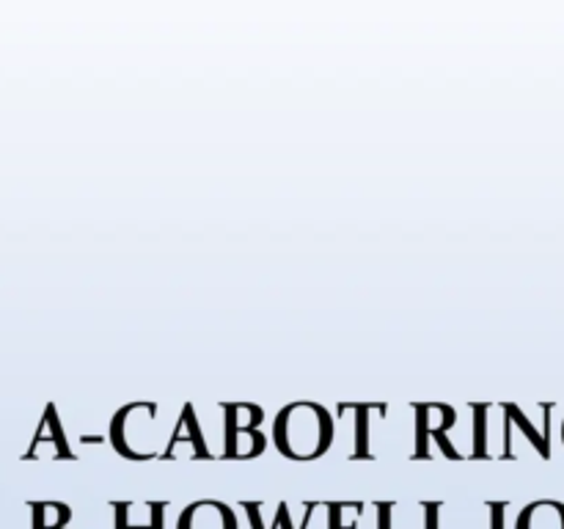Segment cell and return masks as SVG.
<instances>
[{"label": "cell", "instance_id": "1", "mask_svg": "<svg viewBox=\"0 0 564 529\" xmlns=\"http://www.w3.org/2000/svg\"><path fill=\"white\" fill-rule=\"evenodd\" d=\"M174 424H163L158 402H130L110 422V444L127 461H165Z\"/></svg>", "mask_w": 564, "mask_h": 529}, {"label": "cell", "instance_id": "2", "mask_svg": "<svg viewBox=\"0 0 564 529\" xmlns=\"http://www.w3.org/2000/svg\"><path fill=\"white\" fill-rule=\"evenodd\" d=\"M334 435V417L317 402H292L273 424L275 450L290 461H317L330 450Z\"/></svg>", "mask_w": 564, "mask_h": 529}, {"label": "cell", "instance_id": "3", "mask_svg": "<svg viewBox=\"0 0 564 529\" xmlns=\"http://www.w3.org/2000/svg\"><path fill=\"white\" fill-rule=\"evenodd\" d=\"M413 450L416 461H433V457H449V461H466L460 450L449 441V430L457 428V411L452 406H413Z\"/></svg>", "mask_w": 564, "mask_h": 529}, {"label": "cell", "instance_id": "4", "mask_svg": "<svg viewBox=\"0 0 564 529\" xmlns=\"http://www.w3.org/2000/svg\"><path fill=\"white\" fill-rule=\"evenodd\" d=\"M220 413H224V450L218 452V457L224 461H251L259 457L268 446L264 441L262 424L264 411L251 402H220Z\"/></svg>", "mask_w": 564, "mask_h": 529}, {"label": "cell", "instance_id": "5", "mask_svg": "<svg viewBox=\"0 0 564 529\" xmlns=\"http://www.w3.org/2000/svg\"><path fill=\"white\" fill-rule=\"evenodd\" d=\"M505 501H488L477 507L430 501L424 505L427 529H505Z\"/></svg>", "mask_w": 564, "mask_h": 529}, {"label": "cell", "instance_id": "6", "mask_svg": "<svg viewBox=\"0 0 564 529\" xmlns=\"http://www.w3.org/2000/svg\"><path fill=\"white\" fill-rule=\"evenodd\" d=\"M174 529H240L235 510L224 501L202 499L196 505H187L176 518Z\"/></svg>", "mask_w": 564, "mask_h": 529}, {"label": "cell", "instance_id": "7", "mask_svg": "<svg viewBox=\"0 0 564 529\" xmlns=\"http://www.w3.org/2000/svg\"><path fill=\"white\" fill-rule=\"evenodd\" d=\"M113 527L116 529H163L165 505H160V501H127V505H116Z\"/></svg>", "mask_w": 564, "mask_h": 529}, {"label": "cell", "instance_id": "8", "mask_svg": "<svg viewBox=\"0 0 564 529\" xmlns=\"http://www.w3.org/2000/svg\"><path fill=\"white\" fill-rule=\"evenodd\" d=\"M44 446H50L47 450L50 461H58V457H75V452H69V446H66L61 422L55 419V406H47V411H44L42 428H39L36 441H33V450L28 452V457H42Z\"/></svg>", "mask_w": 564, "mask_h": 529}, {"label": "cell", "instance_id": "9", "mask_svg": "<svg viewBox=\"0 0 564 529\" xmlns=\"http://www.w3.org/2000/svg\"><path fill=\"white\" fill-rule=\"evenodd\" d=\"M375 529H427V518H424V505H397V501H386L378 505L375 512Z\"/></svg>", "mask_w": 564, "mask_h": 529}, {"label": "cell", "instance_id": "10", "mask_svg": "<svg viewBox=\"0 0 564 529\" xmlns=\"http://www.w3.org/2000/svg\"><path fill=\"white\" fill-rule=\"evenodd\" d=\"M516 529H564V501H532V505H527L521 510Z\"/></svg>", "mask_w": 564, "mask_h": 529}, {"label": "cell", "instance_id": "11", "mask_svg": "<svg viewBox=\"0 0 564 529\" xmlns=\"http://www.w3.org/2000/svg\"><path fill=\"white\" fill-rule=\"evenodd\" d=\"M367 507L361 501H339L328 510V529H364Z\"/></svg>", "mask_w": 564, "mask_h": 529}, {"label": "cell", "instance_id": "12", "mask_svg": "<svg viewBox=\"0 0 564 529\" xmlns=\"http://www.w3.org/2000/svg\"><path fill=\"white\" fill-rule=\"evenodd\" d=\"M69 521H72V510L66 505H55V501L39 505L36 529H69Z\"/></svg>", "mask_w": 564, "mask_h": 529}, {"label": "cell", "instance_id": "13", "mask_svg": "<svg viewBox=\"0 0 564 529\" xmlns=\"http://www.w3.org/2000/svg\"><path fill=\"white\" fill-rule=\"evenodd\" d=\"M562 444H564V422H562Z\"/></svg>", "mask_w": 564, "mask_h": 529}]
</instances>
